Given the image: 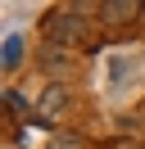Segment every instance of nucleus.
<instances>
[{"instance_id":"f257e3e1","label":"nucleus","mask_w":145,"mask_h":149,"mask_svg":"<svg viewBox=\"0 0 145 149\" xmlns=\"http://www.w3.org/2000/svg\"><path fill=\"white\" fill-rule=\"evenodd\" d=\"M45 41L50 45H82L86 41V18L77 9H50L45 14Z\"/></svg>"},{"instance_id":"f03ea898","label":"nucleus","mask_w":145,"mask_h":149,"mask_svg":"<svg viewBox=\"0 0 145 149\" xmlns=\"http://www.w3.org/2000/svg\"><path fill=\"white\" fill-rule=\"evenodd\" d=\"M63 109H68V91L54 81V86H45V91H41V104H36L32 122H36V127H54V122L63 118Z\"/></svg>"},{"instance_id":"7ed1b4c3","label":"nucleus","mask_w":145,"mask_h":149,"mask_svg":"<svg viewBox=\"0 0 145 149\" xmlns=\"http://www.w3.org/2000/svg\"><path fill=\"white\" fill-rule=\"evenodd\" d=\"M136 14H145V5H136V0H104L100 5V18L104 23H132Z\"/></svg>"},{"instance_id":"20e7f679","label":"nucleus","mask_w":145,"mask_h":149,"mask_svg":"<svg viewBox=\"0 0 145 149\" xmlns=\"http://www.w3.org/2000/svg\"><path fill=\"white\" fill-rule=\"evenodd\" d=\"M41 68H45L50 77H63V72H72V59H63V50L50 45V50H45V59H41Z\"/></svg>"},{"instance_id":"39448f33","label":"nucleus","mask_w":145,"mask_h":149,"mask_svg":"<svg viewBox=\"0 0 145 149\" xmlns=\"http://www.w3.org/2000/svg\"><path fill=\"white\" fill-rule=\"evenodd\" d=\"M0 63H5V72H14V68L23 63V36H5V54H0Z\"/></svg>"},{"instance_id":"423d86ee","label":"nucleus","mask_w":145,"mask_h":149,"mask_svg":"<svg viewBox=\"0 0 145 149\" xmlns=\"http://www.w3.org/2000/svg\"><path fill=\"white\" fill-rule=\"evenodd\" d=\"M50 149H86V140H82L77 131H54V136H50Z\"/></svg>"},{"instance_id":"0eeeda50","label":"nucleus","mask_w":145,"mask_h":149,"mask_svg":"<svg viewBox=\"0 0 145 149\" xmlns=\"http://www.w3.org/2000/svg\"><path fill=\"white\" fill-rule=\"evenodd\" d=\"M5 113H9V118H23V113H27V100L14 91V86L5 91Z\"/></svg>"}]
</instances>
